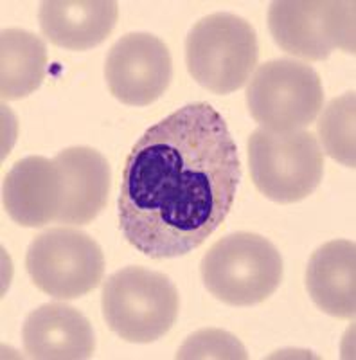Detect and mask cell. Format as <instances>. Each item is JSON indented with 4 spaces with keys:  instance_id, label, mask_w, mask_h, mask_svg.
<instances>
[{
    "instance_id": "cell-1",
    "label": "cell",
    "mask_w": 356,
    "mask_h": 360,
    "mask_svg": "<svg viewBox=\"0 0 356 360\" xmlns=\"http://www.w3.org/2000/svg\"><path fill=\"white\" fill-rule=\"evenodd\" d=\"M242 180L237 146L209 103L178 108L131 148L119 191V227L152 259L178 258L220 227Z\"/></svg>"
},
{
    "instance_id": "cell-2",
    "label": "cell",
    "mask_w": 356,
    "mask_h": 360,
    "mask_svg": "<svg viewBox=\"0 0 356 360\" xmlns=\"http://www.w3.org/2000/svg\"><path fill=\"white\" fill-rule=\"evenodd\" d=\"M205 288L221 303L252 307L270 297L283 279V258L270 240L256 233L221 238L200 263Z\"/></svg>"
},
{
    "instance_id": "cell-3",
    "label": "cell",
    "mask_w": 356,
    "mask_h": 360,
    "mask_svg": "<svg viewBox=\"0 0 356 360\" xmlns=\"http://www.w3.org/2000/svg\"><path fill=\"white\" fill-rule=\"evenodd\" d=\"M103 317L126 342H155L171 330L180 297L171 279L144 266H124L103 285Z\"/></svg>"
},
{
    "instance_id": "cell-4",
    "label": "cell",
    "mask_w": 356,
    "mask_h": 360,
    "mask_svg": "<svg viewBox=\"0 0 356 360\" xmlns=\"http://www.w3.org/2000/svg\"><path fill=\"white\" fill-rule=\"evenodd\" d=\"M258 58L256 29L232 13L207 15L185 38V65L191 78L214 94L242 89L252 78Z\"/></svg>"
},
{
    "instance_id": "cell-5",
    "label": "cell",
    "mask_w": 356,
    "mask_h": 360,
    "mask_svg": "<svg viewBox=\"0 0 356 360\" xmlns=\"http://www.w3.org/2000/svg\"><path fill=\"white\" fill-rule=\"evenodd\" d=\"M249 164L261 195L277 204H294L319 188L324 152L308 130L275 134L258 128L249 139Z\"/></svg>"
},
{
    "instance_id": "cell-6",
    "label": "cell",
    "mask_w": 356,
    "mask_h": 360,
    "mask_svg": "<svg viewBox=\"0 0 356 360\" xmlns=\"http://www.w3.org/2000/svg\"><path fill=\"white\" fill-rule=\"evenodd\" d=\"M246 107L261 128L275 134L304 130L324 107L322 79L303 62L279 58L254 70L246 86Z\"/></svg>"
},
{
    "instance_id": "cell-7",
    "label": "cell",
    "mask_w": 356,
    "mask_h": 360,
    "mask_svg": "<svg viewBox=\"0 0 356 360\" xmlns=\"http://www.w3.org/2000/svg\"><path fill=\"white\" fill-rule=\"evenodd\" d=\"M25 269L38 290L70 301L99 287L105 274V256L94 238L83 231L54 227L31 242Z\"/></svg>"
},
{
    "instance_id": "cell-8",
    "label": "cell",
    "mask_w": 356,
    "mask_h": 360,
    "mask_svg": "<svg viewBox=\"0 0 356 360\" xmlns=\"http://www.w3.org/2000/svg\"><path fill=\"white\" fill-rule=\"evenodd\" d=\"M268 29L284 53L308 62L326 60L335 49L355 54V2L275 0Z\"/></svg>"
},
{
    "instance_id": "cell-9",
    "label": "cell",
    "mask_w": 356,
    "mask_h": 360,
    "mask_svg": "<svg viewBox=\"0 0 356 360\" xmlns=\"http://www.w3.org/2000/svg\"><path fill=\"white\" fill-rule=\"evenodd\" d=\"M168 45L150 33H128L112 45L105 63L110 94L130 107H146L171 83Z\"/></svg>"
},
{
    "instance_id": "cell-10",
    "label": "cell",
    "mask_w": 356,
    "mask_h": 360,
    "mask_svg": "<svg viewBox=\"0 0 356 360\" xmlns=\"http://www.w3.org/2000/svg\"><path fill=\"white\" fill-rule=\"evenodd\" d=\"M63 197V176L58 164L40 155L18 160L2 186L6 213L22 227H44L58 221Z\"/></svg>"
},
{
    "instance_id": "cell-11",
    "label": "cell",
    "mask_w": 356,
    "mask_h": 360,
    "mask_svg": "<svg viewBox=\"0 0 356 360\" xmlns=\"http://www.w3.org/2000/svg\"><path fill=\"white\" fill-rule=\"evenodd\" d=\"M22 342L29 359L83 360L95 349L92 324L65 303L41 304L25 317Z\"/></svg>"
},
{
    "instance_id": "cell-12",
    "label": "cell",
    "mask_w": 356,
    "mask_h": 360,
    "mask_svg": "<svg viewBox=\"0 0 356 360\" xmlns=\"http://www.w3.org/2000/svg\"><path fill=\"white\" fill-rule=\"evenodd\" d=\"M63 176V207L58 224L86 225L107 205L110 193V166L88 146L65 148L54 157Z\"/></svg>"
},
{
    "instance_id": "cell-13",
    "label": "cell",
    "mask_w": 356,
    "mask_h": 360,
    "mask_svg": "<svg viewBox=\"0 0 356 360\" xmlns=\"http://www.w3.org/2000/svg\"><path fill=\"white\" fill-rule=\"evenodd\" d=\"M119 6L114 0H46L38 11L44 37L69 51L103 44L114 31Z\"/></svg>"
},
{
    "instance_id": "cell-14",
    "label": "cell",
    "mask_w": 356,
    "mask_h": 360,
    "mask_svg": "<svg viewBox=\"0 0 356 360\" xmlns=\"http://www.w3.org/2000/svg\"><path fill=\"white\" fill-rule=\"evenodd\" d=\"M356 247L349 240H333L311 254L306 288L313 303L336 319L356 314Z\"/></svg>"
},
{
    "instance_id": "cell-15",
    "label": "cell",
    "mask_w": 356,
    "mask_h": 360,
    "mask_svg": "<svg viewBox=\"0 0 356 360\" xmlns=\"http://www.w3.org/2000/svg\"><path fill=\"white\" fill-rule=\"evenodd\" d=\"M46 41L25 29L9 27L0 34V94L4 101L27 98L46 79Z\"/></svg>"
},
{
    "instance_id": "cell-16",
    "label": "cell",
    "mask_w": 356,
    "mask_h": 360,
    "mask_svg": "<svg viewBox=\"0 0 356 360\" xmlns=\"http://www.w3.org/2000/svg\"><path fill=\"white\" fill-rule=\"evenodd\" d=\"M355 90L335 98L322 110L317 123L319 144L333 160L355 169L356 144H355V114H356Z\"/></svg>"
},
{
    "instance_id": "cell-17",
    "label": "cell",
    "mask_w": 356,
    "mask_h": 360,
    "mask_svg": "<svg viewBox=\"0 0 356 360\" xmlns=\"http://www.w3.org/2000/svg\"><path fill=\"white\" fill-rule=\"evenodd\" d=\"M176 359H249L243 344L230 335L229 332L205 328L187 337L182 348L176 353Z\"/></svg>"
}]
</instances>
